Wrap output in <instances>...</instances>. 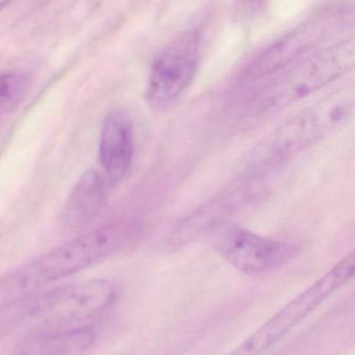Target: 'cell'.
<instances>
[{
	"instance_id": "11",
	"label": "cell",
	"mask_w": 355,
	"mask_h": 355,
	"mask_svg": "<svg viewBox=\"0 0 355 355\" xmlns=\"http://www.w3.org/2000/svg\"><path fill=\"white\" fill-rule=\"evenodd\" d=\"M109 184L103 173L89 169L72 189L62 211L66 225L74 230L87 227L105 207Z\"/></svg>"
},
{
	"instance_id": "10",
	"label": "cell",
	"mask_w": 355,
	"mask_h": 355,
	"mask_svg": "<svg viewBox=\"0 0 355 355\" xmlns=\"http://www.w3.org/2000/svg\"><path fill=\"white\" fill-rule=\"evenodd\" d=\"M250 193L248 189L240 188L199 207L176 225L168 239V244L172 248L182 247L213 232L243 207L249 200Z\"/></svg>"
},
{
	"instance_id": "1",
	"label": "cell",
	"mask_w": 355,
	"mask_h": 355,
	"mask_svg": "<svg viewBox=\"0 0 355 355\" xmlns=\"http://www.w3.org/2000/svg\"><path fill=\"white\" fill-rule=\"evenodd\" d=\"M140 234L137 222H112L39 255L0 278V313L130 246Z\"/></svg>"
},
{
	"instance_id": "3",
	"label": "cell",
	"mask_w": 355,
	"mask_h": 355,
	"mask_svg": "<svg viewBox=\"0 0 355 355\" xmlns=\"http://www.w3.org/2000/svg\"><path fill=\"white\" fill-rule=\"evenodd\" d=\"M354 53V40L344 39L293 62L261 89L253 101L255 112L276 113L336 82L353 69Z\"/></svg>"
},
{
	"instance_id": "12",
	"label": "cell",
	"mask_w": 355,
	"mask_h": 355,
	"mask_svg": "<svg viewBox=\"0 0 355 355\" xmlns=\"http://www.w3.org/2000/svg\"><path fill=\"white\" fill-rule=\"evenodd\" d=\"M92 328L78 327L36 334L16 355H85L94 345Z\"/></svg>"
},
{
	"instance_id": "8",
	"label": "cell",
	"mask_w": 355,
	"mask_h": 355,
	"mask_svg": "<svg viewBox=\"0 0 355 355\" xmlns=\"http://www.w3.org/2000/svg\"><path fill=\"white\" fill-rule=\"evenodd\" d=\"M217 250L225 261L247 275L275 271L296 257L297 247L241 227H230L218 239Z\"/></svg>"
},
{
	"instance_id": "7",
	"label": "cell",
	"mask_w": 355,
	"mask_h": 355,
	"mask_svg": "<svg viewBox=\"0 0 355 355\" xmlns=\"http://www.w3.org/2000/svg\"><path fill=\"white\" fill-rule=\"evenodd\" d=\"M201 34L187 30L172 39L153 61L146 87L151 107L165 109L188 89L198 69Z\"/></svg>"
},
{
	"instance_id": "13",
	"label": "cell",
	"mask_w": 355,
	"mask_h": 355,
	"mask_svg": "<svg viewBox=\"0 0 355 355\" xmlns=\"http://www.w3.org/2000/svg\"><path fill=\"white\" fill-rule=\"evenodd\" d=\"M32 78L24 71L0 72V114L17 109L30 92Z\"/></svg>"
},
{
	"instance_id": "4",
	"label": "cell",
	"mask_w": 355,
	"mask_h": 355,
	"mask_svg": "<svg viewBox=\"0 0 355 355\" xmlns=\"http://www.w3.org/2000/svg\"><path fill=\"white\" fill-rule=\"evenodd\" d=\"M355 109L353 84L345 85L286 120L268 142L269 159H282L346 126Z\"/></svg>"
},
{
	"instance_id": "9",
	"label": "cell",
	"mask_w": 355,
	"mask_h": 355,
	"mask_svg": "<svg viewBox=\"0 0 355 355\" xmlns=\"http://www.w3.org/2000/svg\"><path fill=\"white\" fill-rule=\"evenodd\" d=\"M135 155L132 119L122 110L105 116L99 140V161L109 186L119 184L130 170Z\"/></svg>"
},
{
	"instance_id": "5",
	"label": "cell",
	"mask_w": 355,
	"mask_h": 355,
	"mask_svg": "<svg viewBox=\"0 0 355 355\" xmlns=\"http://www.w3.org/2000/svg\"><path fill=\"white\" fill-rule=\"evenodd\" d=\"M355 254L345 257L327 273L274 313L227 355H261L306 319L354 275Z\"/></svg>"
},
{
	"instance_id": "2",
	"label": "cell",
	"mask_w": 355,
	"mask_h": 355,
	"mask_svg": "<svg viewBox=\"0 0 355 355\" xmlns=\"http://www.w3.org/2000/svg\"><path fill=\"white\" fill-rule=\"evenodd\" d=\"M120 286L111 279H91L38 294L0 313V325L26 324L36 334L84 327L83 322L107 313L117 302Z\"/></svg>"
},
{
	"instance_id": "14",
	"label": "cell",
	"mask_w": 355,
	"mask_h": 355,
	"mask_svg": "<svg viewBox=\"0 0 355 355\" xmlns=\"http://www.w3.org/2000/svg\"><path fill=\"white\" fill-rule=\"evenodd\" d=\"M8 3H6V1H0V11H1V10H3L6 6H8Z\"/></svg>"
},
{
	"instance_id": "6",
	"label": "cell",
	"mask_w": 355,
	"mask_h": 355,
	"mask_svg": "<svg viewBox=\"0 0 355 355\" xmlns=\"http://www.w3.org/2000/svg\"><path fill=\"white\" fill-rule=\"evenodd\" d=\"M349 11L346 8H326L294 30L270 45L247 68L244 78L257 80L274 76L286 66L320 49L324 41L338 34L345 24Z\"/></svg>"
}]
</instances>
